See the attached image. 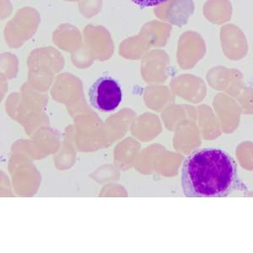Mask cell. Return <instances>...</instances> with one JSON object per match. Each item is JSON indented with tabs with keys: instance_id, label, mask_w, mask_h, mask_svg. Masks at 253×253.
Segmentation results:
<instances>
[{
	"instance_id": "cell-2",
	"label": "cell",
	"mask_w": 253,
	"mask_h": 253,
	"mask_svg": "<svg viewBox=\"0 0 253 253\" xmlns=\"http://www.w3.org/2000/svg\"><path fill=\"white\" fill-rule=\"evenodd\" d=\"M89 102L98 111L111 112L118 108L123 100L120 84L110 75H103L89 89Z\"/></svg>"
},
{
	"instance_id": "cell-3",
	"label": "cell",
	"mask_w": 253,
	"mask_h": 253,
	"mask_svg": "<svg viewBox=\"0 0 253 253\" xmlns=\"http://www.w3.org/2000/svg\"><path fill=\"white\" fill-rule=\"evenodd\" d=\"M131 1L142 8H148V7H153V6L161 4L167 0H131Z\"/></svg>"
},
{
	"instance_id": "cell-1",
	"label": "cell",
	"mask_w": 253,
	"mask_h": 253,
	"mask_svg": "<svg viewBox=\"0 0 253 253\" xmlns=\"http://www.w3.org/2000/svg\"><path fill=\"white\" fill-rule=\"evenodd\" d=\"M238 180L236 161L226 151L208 147L191 154L181 169V186L188 198H222Z\"/></svg>"
}]
</instances>
